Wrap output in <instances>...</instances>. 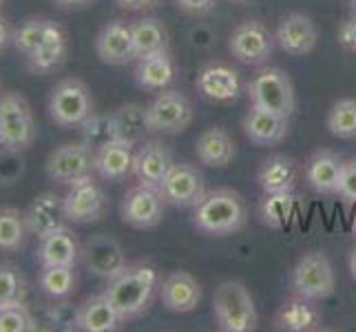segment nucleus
Wrapping results in <instances>:
<instances>
[{"label":"nucleus","instance_id":"473e14b6","mask_svg":"<svg viewBox=\"0 0 356 332\" xmlns=\"http://www.w3.org/2000/svg\"><path fill=\"white\" fill-rule=\"evenodd\" d=\"M76 266H42L38 275V288L51 301L69 299L76 290Z\"/></svg>","mask_w":356,"mask_h":332},{"label":"nucleus","instance_id":"9d476101","mask_svg":"<svg viewBox=\"0 0 356 332\" xmlns=\"http://www.w3.org/2000/svg\"><path fill=\"white\" fill-rule=\"evenodd\" d=\"M149 122L153 133L177 135L193 122V104L186 95L175 89L159 91L149 104Z\"/></svg>","mask_w":356,"mask_h":332},{"label":"nucleus","instance_id":"603ef678","mask_svg":"<svg viewBox=\"0 0 356 332\" xmlns=\"http://www.w3.org/2000/svg\"><path fill=\"white\" fill-rule=\"evenodd\" d=\"M354 232H356V217H354Z\"/></svg>","mask_w":356,"mask_h":332},{"label":"nucleus","instance_id":"39448f33","mask_svg":"<svg viewBox=\"0 0 356 332\" xmlns=\"http://www.w3.org/2000/svg\"><path fill=\"white\" fill-rule=\"evenodd\" d=\"M49 118L60 129H78L93 111V93L78 78H63L54 84L47 102Z\"/></svg>","mask_w":356,"mask_h":332},{"label":"nucleus","instance_id":"5701e85b","mask_svg":"<svg viewBox=\"0 0 356 332\" xmlns=\"http://www.w3.org/2000/svg\"><path fill=\"white\" fill-rule=\"evenodd\" d=\"M133 144L108 140L95 149L93 173L104 182H122L133 173Z\"/></svg>","mask_w":356,"mask_h":332},{"label":"nucleus","instance_id":"2f4dec72","mask_svg":"<svg viewBox=\"0 0 356 332\" xmlns=\"http://www.w3.org/2000/svg\"><path fill=\"white\" fill-rule=\"evenodd\" d=\"M131 33H133V52L135 60L144 56L168 52V29L164 27L162 20L157 18H140L131 22Z\"/></svg>","mask_w":356,"mask_h":332},{"label":"nucleus","instance_id":"4c0bfd02","mask_svg":"<svg viewBox=\"0 0 356 332\" xmlns=\"http://www.w3.org/2000/svg\"><path fill=\"white\" fill-rule=\"evenodd\" d=\"M27 284L20 268L11 262H0V310L24 301Z\"/></svg>","mask_w":356,"mask_h":332},{"label":"nucleus","instance_id":"72a5a7b5","mask_svg":"<svg viewBox=\"0 0 356 332\" xmlns=\"http://www.w3.org/2000/svg\"><path fill=\"white\" fill-rule=\"evenodd\" d=\"M294 211H297V198H294L292 191L264 193L259 215L268 228H275V230L288 228L290 221L294 219Z\"/></svg>","mask_w":356,"mask_h":332},{"label":"nucleus","instance_id":"0eeeda50","mask_svg":"<svg viewBox=\"0 0 356 332\" xmlns=\"http://www.w3.org/2000/svg\"><path fill=\"white\" fill-rule=\"evenodd\" d=\"M290 288L294 294L310 301H323L327 297H332L337 288V277L327 255L321 251H312L308 255H303L292 268Z\"/></svg>","mask_w":356,"mask_h":332},{"label":"nucleus","instance_id":"f8f14e48","mask_svg":"<svg viewBox=\"0 0 356 332\" xmlns=\"http://www.w3.org/2000/svg\"><path fill=\"white\" fill-rule=\"evenodd\" d=\"M164 204L166 202L159 189L149 187V184H138V187L127 191L120 206V213L124 224H129L131 228L149 230L164 219Z\"/></svg>","mask_w":356,"mask_h":332},{"label":"nucleus","instance_id":"49530a36","mask_svg":"<svg viewBox=\"0 0 356 332\" xmlns=\"http://www.w3.org/2000/svg\"><path fill=\"white\" fill-rule=\"evenodd\" d=\"M11 42V27H9V22L0 16V52Z\"/></svg>","mask_w":356,"mask_h":332},{"label":"nucleus","instance_id":"3c124183","mask_svg":"<svg viewBox=\"0 0 356 332\" xmlns=\"http://www.w3.org/2000/svg\"><path fill=\"white\" fill-rule=\"evenodd\" d=\"M5 3H7V0H0V7H3V5H5Z\"/></svg>","mask_w":356,"mask_h":332},{"label":"nucleus","instance_id":"c9c22d12","mask_svg":"<svg viewBox=\"0 0 356 332\" xmlns=\"http://www.w3.org/2000/svg\"><path fill=\"white\" fill-rule=\"evenodd\" d=\"M51 20L44 18V16H31L24 22H20V27H16L11 31V45L18 54H22L24 58H29L35 47H38L44 38V33L49 29Z\"/></svg>","mask_w":356,"mask_h":332},{"label":"nucleus","instance_id":"ddd939ff","mask_svg":"<svg viewBox=\"0 0 356 332\" xmlns=\"http://www.w3.org/2000/svg\"><path fill=\"white\" fill-rule=\"evenodd\" d=\"M159 193L166 204L177 208H195L206 195V180L202 171L193 164L175 162L170 166L168 175L159 184Z\"/></svg>","mask_w":356,"mask_h":332},{"label":"nucleus","instance_id":"de8ad7c7","mask_svg":"<svg viewBox=\"0 0 356 332\" xmlns=\"http://www.w3.org/2000/svg\"><path fill=\"white\" fill-rule=\"evenodd\" d=\"M54 3H56L60 9H82V7L91 5L93 0H54Z\"/></svg>","mask_w":356,"mask_h":332},{"label":"nucleus","instance_id":"a19ab883","mask_svg":"<svg viewBox=\"0 0 356 332\" xmlns=\"http://www.w3.org/2000/svg\"><path fill=\"white\" fill-rule=\"evenodd\" d=\"M47 322L51 324L54 330H78V306L73 308L67 299L49 306Z\"/></svg>","mask_w":356,"mask_h":332},{"label":"nucleus","instance_id":"393cba45","mask_svg":"<svg viewBox=\"0 0 356 332\" xmlns=\"http://www.w3.org/2000/svg\"><path fill=\"white\" fill-rule=\"evenodd\" d=\"M202 301V286L186 270L170 273L162 284V303L170 313H193Z\"/></svg>","mask_w":356,"mask_h":332},{"label":"nucleus","instance_id":"c03bdc74","mask_svg":"<svg viewBox=\"0 0 356 332\" xmlns=\"http://www.w3.org/2000/svg\"><path fill=\"white\" fill-rule=\"evenodd\" d=\"M177 7L188 11V14H197V16H204L208 11L215 9V3L217 0H175Z\"/></svg>","mask_w":356,"mask_h":332},{"label":"nucleus","instance_id":"b1692460","mask_svg":"<svg viewBox=\"0 0 356 332\" xmlns=\"http://www.w3.org/2000/svg\"><path fill=\"white\" fill-rule=\"evenodd\" d=\"M82 246L76 239V232L69 226H63L49 235L38 239V260L40 268L42 266H76L80 262Z\"/></svg>","mask_w":356,"mask_h":332},{"label":"nucleus","instance_id":"2eb2a0df","mask_svg":"<svg viewBox=\"0 0 356 332\" xmlns=\"http://www.w3.org/2000/svg\"><path fill=\"white\" fill-rule=\"evenodd\" d=\"M95 52L104 65H111V67H124L133 63L135 52H133L131 22L127 20L106 22L95 38Z\"/></svg>","mask_w":356,"mask_h":332},{"label":"nucleus","instance_id":"dca6fc26","mask_svg":"<svg viewBox=\"0 0 356 332\" xmlns=\"http://www.w3.org/2000/svg\"><path fill=\"white\" fill-rule=\"evenodd\" d=\"M173 164L175 159L168 146L159 140H149L133 155V175L138 177L140 184H149V187L159 189V184L164 182Z\"/></svg>","mask_w":356,"mask_h":332},{"label":"nucleus","instance_id":"aec40b11","mask_svg":"<svg viewBox=\"0 0 356 332\" xmlns=\"http://www.w3.org/2000/svg\"><path fill=\"white\" fill-rule=\"evenodd\" d=\"M24 219H27L29 235L38 239L67 226L65 198H60L56 193H40L24 211Z\"/></svg>","mask_w":356,"mask_h":332},{"label":"nucleus","instance_id":"37998d69","mask_svg":"<svg viewBox=\"0 0 356 332\" xmlns=\"http://www.w3.org/2000/svg\"><path fill=\"white\" fill-rule=\"evenodd\" d=\"M339 40H341L343 47L350 49L352 54H356V16H350L346 22L341 24Z\"/></svg>","mask_w":356,"mask_h":332},{"label":"nucleus","instance_id":"58836bf2","mask_svg":"<svg viewBox=\"0 0 356 332\" xmlns=\"http://www.w3.org/2000/svg\"><path fill=\"white\" fill-rule=\"evenodd\" d=\"M38 330V319L27 303H16L0 310V332H33Z\"/></svg>","mask_w":356,"mask_h":332},{"label":"nucleus","instance_id":"864d4df0","mask_svg":"<svg viewBox=\"0 0 356 332\" xmlns=\"http://www.w3.org/2000/svg\"><path fill=\"white\" fill-rule=\"evenodd\" d=\"M235 3H243V0H235Z\"/></svg>","mask_w":356,"mask_h":332},{"label":"nucleus","instance_id":"e433bc0d","mask_svg":"<svg viewBox=\"0 0 356 332\" xmlns=\"http://www.w3.org/2000/svg\"><path fill=\"white\" fill-rule=\"evenodd\" d=\"M327 131L341 140L356 138V100L354 97H343L334 102L327 113Z\"/></svg>","mask_w":356,"mask_h":332},{"label":"nucleus","instance_id":"412c9836","mask_svg":"<svg viewBox=\"0 0 356 332\" xmlns=\"http://www.w3.org/2000/svg\"><path fill=\"white\" fill-rule=\"evenodd\" d=\"M343 168H346V159L341 155L332 151H316L308 157V162H305L303 175L314 193L337 195L341 177H343Z\"/></svg>","mask_w":356,"mask_h":332},{"label":"nucleus","instance_id":"6ab92c4d","mask_svg":"<svg viewBox=\"0 0 356 332\" xmlns=\"http://www.w3.org/2000/svg\"><path fill=\"white\" fill-rule=\"evenodd\" d=\"M195 89L211 102H232L241 93L239 73L228 65H208L200 71Z\"/></svg>","mask_w":356,"mask_h":332},{"label":"nucleus","instance_id":"cd10ccee","mask_svg":"<svg viewBox=\"0 0 356 332\" xmlns=\"http://www.w3.org/2000/svg\"><path fill=\"white\" fill-rule=\"evenodd\" d=\"M235 142L228 135L226 129L222 127H213V129H206L197 142H195V155L204 164V166H211V168H224L228 166L232 159H235Z\"/></svg>","mask_w":356,"mask_h":332},{"label":"nucleus","instance_id":"f03ea898","mask_svg":"<svg viewBox=\"0 0 356 332\" xmlns=\"http://www.w3.org/2000/svg\"><path fill=\"white\" fill-rule=\"evenodd\" d=\"M245 219H248V208L241 195L232 189H215L206 193L195 206L193 226L204 235L226 237L241 230Z\"/></svg>","mask_w":356,"mask_h":332},{"label":"nucleus","instance_id":"a18cd8bd","mask_svg":"<svg viewBox=\"0 0 356 332\" xmlns=\"http://www.w3.org/2000/svg\"><path fill=\"white\" fill-rule=\"evenodd\" d=\"M162 0H115V5L124 11H146L157 7Z\"/></svg>","mask_w":356,"mask_h":332},{"label":"nucleus","instance_id":"bb28decb","mask_svg":"<svg viewBox=\"0 0 356 332\" xmlns=\"http://www.w3.org/2000/svg\"><path fill=\"white\" fill-rule=\"evenodd\" d=\"M113 129V140H122L129 144H140L151 131L149 122V106L142 104H122L108 113Z\"/></svg>","mask_w":356,"mask_h":332},{"label":"nucleus","instance_id":"a211bd4d","mask_svg":"<svg viewBox=\"0 0 356 332\" xmlns=\"http://www.w3.org/2000/svg\"><path fill=\"white\" fill-rule=\"evenodd\" d=\"M67 54H69V35L63 24L51 20L42 42L35 47V52L27 58V65L33 73H38V76H49V73L58 71L65 65Z\"/></svg>","mask_w":356,"mask_h":332},{"label":"nucleus","instance_id":"7c9ffc66","mask_svg":"<svg viewBox=\"0 0 356 332\" xmlns=\"http://www.w3.org/2000/svg\"><path fill=\"white\" fill-rule=\"evenodd\" d=\"M135 80L144 91H164L175 80V65L168 52L151 54L138 60Z\"/></svg>","mask_w":356,"mask_h":332},{"label":"nucleus","instance_id":"79ce46f5","mask_svg":"<svg viewBox=\"0 0 356 332\" xmlns=\"http://www.w3.org/2000/svg\"><path fill=\"white\" fill-rule=\"evenodd\" d=\"M337 195L343 202L356 204V157L346 162V168H343V177H341Z\"/></svg>","mask_w":356,"mask_h":332},{"label":"nucleus","instance_id":"4be33fe9","mask_svg":"<svg viewBox=\"0 0 356 332\" xmlns=\"http://www.w3.org/2000/svg\"><path fill=\"white\" fill-rule=\"evenodd\" d=\"M290 122L286 116L273 113L259 106H250L243 118V133L257 146H275L286 140Z\"/></svg>","mask_w":356,"mask_h":332},{"label":"nucleus","instance_id":"9b49d317","mask_svg":"<svg viewBox=\"0 0 356 332\" xmlns=\"http://www.w3.org/2000/svg\"><path fill=\"white\" fill-rule=\"evenodd\" d=\"M104 211L106 195L93 173L69 184V191L65 195L67 221H71V224H93V221L102 219Z\"/></svg>","mask_w":356,"mask_h":332},{"label":"nucleus","instance_id":"f704fd0d","mask_svg":"<svg viewBox=\"0 0 356 332\" xmlns=\"http://www.w3.org/2000/svg\"><path fill=\"white\" fill-rule=\"evenodd\" d=\"M29 228L24 213L14 206H0V251L18 253L24 248Z\"/></svg>","mask_w":356,"mask_h":332},{"label":"nucleus","instance_id":"c756f323","mask_svg":"<svg viewBox=\"0 0 356 332\" xmlns=\"http://www.w3.org/2000/svg\"><path fill=\"white\" fill-rule=\"evenodd\" d=\"M314 301L303 299L299 294H294L292 299H288L284 306L279 308L275 317V326L279 330H288V332H312L321 328V313H318Z\"/></svg>","mask_w":356,"mask_h":332},{"label":"nucleus","instance_id":"6e6552de","mask_svg":"<svg viewBox=\"0 0 356 332\" xmlns=\"http://www.w3.org/2000/svg\"><path fill=\"white\" fill-rule=\"evenodd\" d=\"M93 162H95L93 146H89L82 140L65 142L49 153L44 162V173L51 182L60 184V187H69V184L91 175Z\"/></svg>","mask_w":356,"mask_h":332},{"label":"nucleus","instance_id":"1a4fd4ad","mask_svg":"<svg viewBox=\"0 0 356 332\" xmlns=\"http://www.w3.org/2000/svg\"><path fill=\"white\" fill-rule=\"evenodd\" d=\"M275 35L259 20H243L239 27L230 33L228 52L230 56L243 65H266L275 52Z\"/></svg>","mask_w":356,"mask_h":332},{"label":"nucleus","instance_id":"a878e982","mask_svg":"<svg viewBox=\"0 0 356 332\" xmlns=\"http://www.w3.org/2000/svg\"><path fill=\"white\" fill-rule=\"evenodd\" d=\"M122 324V317L108 297L93 294L78 306V330L82 332H115Z\"/></svg>","mask_w":356,"mask_h":332},{"label":"nucleus","instance_id":"09e8293b","mask_svg":"<svg viewBox=\"0 0 356 332\" xmlns=\"http://www.w3.org/2000/svg\"><path fill=\"white\" fill-rule=\"evenodd\" d=\"M350 275H352V279L356 281V248H354L352 255H350Z\"/></svg>","mask_w":356,"mask_h":332},{"label":"nucleus","instance_id":"f3484780","mask_svg":"<svg viewBox=\"0 0 356 332\" xmlns=\"http://www.w3.org/2000/svg\"><path fill=\"white\" fill-rule=\"evenodd\" d=\"M277 45L290 56H305L312 54L318 42V29L310 16L305 14H288L281 18L277 33Z\"/></svg>","mask_w":356,"mask_h":332},{"label":"nucleus","instance_id":"c85d7f7f","mask_svg":"<svg viewBox=\"0 0 356 332\" xmlns=\"http://www.w3.org/2000/svg\"><path fill=\"white\" fill-rule=\"evenodd\" d=\"M257 182H259L264 193L294 191V184H297V164H294V159L288 155H281V153L268 155L259 166Z\"/></svg>","mask_w":356,"mask_h":332},{"label":"nucleus","instance_id":"7ed1b4c3","mask_svg":"<svg viewBox=\"0 0 356 332\" xmlns=\"http://www.w3.org/2000/svg\"><path fill=\"white\" fill-rule=\"evenodd\" d=\"M213 313L219 330L224 332H252L259 324L257 306L243 281H222L213 297Z\"/></svg>","mask_w":356,"mask_h":332},{"label":"nucleus","instance_id":"4468645a","mask_svg":"<svg viewBox=\"0 0 356 332\" xmlns=\"http://www.w3.org/2000/svg\"><path fill=\"white\" fill-rule=\"evenodd\" d=\"M80 260L87 266L89 273L106 281L120 275L122 270L129 266L127 253L122 248V244L115 237H108V235H93L91 239L84 242Z\"/></svg>","mask_w":356,"mask_h":332},{"label":"nucleus","instance_id":"423d86ee","mask_svg":"<svg viewBox=\"0 0 356 332\" xmlns=\"http://www.w3.org/2000/svg\"><path fill=\"white\" fill-rule=\"evenodd\" d=\"M245 91H248L250 106H259L286 118L294 113V104H297V100H294V87L288 71L284 69L279 67L257 69Z\"/></svg>","mask_w":356,"mask_h":332},{"label":"nucleus","instance_id":"f257e3e1","mask_svg":"<svg viewBox=\"0 0 356 332\" xmlns=\"http://www.w3.org/2000/svg\"><path fill=\"white\" fill-rule=\"evenodd\" d=\"M157 286V270L149 262L129 264L120 275L106 281L104 294L115 306L122 322H133L149 310Z\"/></svg>","mask_w":356,"mask_h":332},{"label":"nucleus","instance_id":"20e7f679","mask_svg":"<svg viewBox=\"0 0 356 332\" xmlns=\"http://www.w3.org/2000/svg\"><path fill=\"white\" fill-rule=\"evenodd\" d=\"M35 135L38 129L27 97L18 91L0 93V149L18 155L35 142Z\"/></svg>","mask_w":356,"mask_h":332},{"label":"nucleus","instance_id":"8fccbe9b","mask_svg":"<svg viewBox=\"0 0 356 332\" xmlns=\"http://www.w3.org/2000/svg\"><path fill=\"white\" fill-rule=\"evenodd\" d=\"M348 9H350V16H356V0H348Z\"/></svg>","mask_w":356,"mask_h":332},{"label":"nucleus","instance_id":"ea45409f","mask_svg":"<svg viewBox=\"0 0 356 332\" xmlns=\"http://www.w3.org/2000/svg\"><path fill=\"white\" fill-rule=\"evenodd\" d=\"M78 129H80V140L93 146V149L102 146L108 140H113V129H111V118H108V113H91Z\"/></svg>","mask_w":356,"mask_h":332}]
</instances>
